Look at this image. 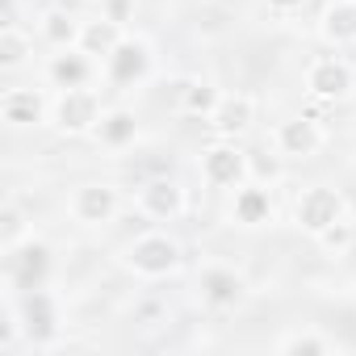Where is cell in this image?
<instances>
[{
  "mask_svg": "<svg viewBox=\"0 0 356 356\" xmlns=\"http://www.w3.org/2000/svg\"><path fill=\"white\" fill-rule=\"evenodd\" d=\"M343 214H348V210H343V193L331 189V185H310V189H302V197H298V206H293V222H298V231H306V235L327 231V227L339 222Z\"/></svg>",
  "mask_w": 356,
  "mask_h": 356,
  "instance_id": "obj_7",
  "label": "cell"
},
{
  "mask_svg": "<svg viewBox=\"0 0 356 356\" xmlns=\"http://www.w3.org/2000/svg\"><path fill=\"white\" fill-rule=\"evenodd\" d=\"M318 34L331 47H352L356 42V0H331V5L323 9Z\"/></svg>",
  "mask_w": 356,
  "mask_h": 356,
  "instance_id": "obj_18",
  "label": "cell"
},
{
  "mask_svg": "<svg viewBox=\"0 0 356 356\" xmlns=\"http://www.w3.org/2000/svg\"><path fill=\"white\" fill-rule=\"evenodd\" d=\"M218 101H222V92H218L210 80H181V109H185V113L210 118Z\"/></svg>",
  "mask_w": 356,
  "mask_h": 356,
  "instance_id": "obj_24",
  "label": "cell"
},
{
  "mask_svg": "<svg viewBox=\"0 0 356 356\" xmlns=\"http://www.w3.org/2000/svg\"><path fill=\"white\" fill-rule=\"evenodd\" d=\"M92 76H97V59L88 51H80V47H67V51L51 55V63H47V80L59 92L63 88H88Z\"/></svg>",
  "mask_w": 356,
  "mask_h": 356,
  "instance_id": "obj_15",
  "label": "cell"
},
{
  "mask_svg": "<svg viewBox=\"0 0 356 356\" xmlns=\"http://www.w3.org/2000/svg\"><path fill=\"white\" fill-rule=\"evenodd\" d=\"M264 5L273 13H298V9H306V0H264Z\"/></svg>",
  "mask_w": 356,
  "mask_h": 356,
  "instance_id": "obj_28",
  "label": "cell"
},
{
  "mask_svg": "<svg viewBox=\"0 0 356 356\" xmlns=\"http://www.w3.org/2000/svg\"><path fill=\"white\" fill-rule=\"evenodd\" d=\"M138 210L147 218H159V222H176L185 214V189L172 181V176H155L138 189Z\"/></svg>",
  "mask_w": 356,
  "mask_h": 356,
  "instance_id": "obj_13",
  "label": "cell"
},
{
  "mask_svg": "<svg viewBox=\"0 0 356 356\" xmlns=\"http://www.w3.org/2000/svg\"><path fill=\"white\" fill-rule=\"evenodd\" d=\"M151 72H155V51H151V42L138 38V34H126V38L113 47V55L105 59V80H109L113 88H138Z\"/></svg>",
  "mask_w": 356,
  "mask_h": 356,
  "instance_id": "obj_5",
  "label": "cell"
},
{
  "mask_svg": "<svg viewBox=\"0 0 356 356\" xmlns=\"http://www.w3.org/2000/svg\"><path fill=\"white\" fill-rule=\"evenodd\" d=\"M197 293L210 310H239L248 302V281L227 264H210L197 273Z\"/></svg>",
  "mask_w": 356,
  "mask_h": 356,
  "instance_id": "obj_10",
  "label": "cell"
},
{
  "mask_svg": "<svg viewBox=\"0 0 356 356\" xmlns=\"http://www.w3.org/2000/svg\"><path fill=\"white\" fill-rule=\"evenodd\" d=\"M202 176L210 189H239L252 181V155L235 138H218L202 151Z\"/></svg>",
  "mask_w": 356,
  "mask_h": 356,
  "instance_id": "obj_3",
  "label": "cell"
},
{
  "mask_svg": "<svg viewBox=\"0 0 356 356\" xmlns=\"http://www.w3.org/2000/svg\"><path fill=\"white\" fill-rule=\"evenodd\" d=\"M5 281L9 293H30V289H47L51 281V248L42 239H26L22 248L5 252Z\"/></svg>",
  "mask_w": 356,
  "mask_h": 356,
  "instance_id": "obj_2",
  "label": "cell"
},
{
  "mask_svg": "<svg viewBox=\"0 0 356 356\" xmlns=\"http://www.w3.org/2000/svg\"><path fill=\"white\" fill-rule=\"evenodd\" d=\"M30 55H34V38L17 22H5V30H0V67L17 72V67L30 63Z\"/></svg>",
  "mask_w": 356,
  "mask_h": 356,
  "instance_id": "obj_21",
  "label": "cell"
},
{
  "mask_svg": "<svg viewBox=\"0 0 356 356\" xmlns=\"http://www.w3.org/2000/svg\"><path fill=\"white\" fill-rule=\"evenodd\" d=\"M122 38H126V26H118V22H109V17L101 13V17L84 22V34H80V51H88L97 63H105Z\"/></svg>",
  "mask_w": 356,
  "mask_h": 356,
  "instance_id": "obj_19",
  "label": "cell"
},
{
  "mask_svg": "<svg viewBox=\"0 0 356 356\" xmlns=\"http://www.w3.org/2000/svg\"><path fill=\"white\" fill-rule=\"evenodd\" d=\"M352 88H356V76H352L348 59H339V55H318L306 67V92L314 101H348Z\"/></svg>",
  "mask_w": 356,
  "mask_h": 356,
  "instance_id": "obj_8",
  "label": "cell"
},
{
  "mask_svg": "<svg viewBox=\"0 0 356 356\" xmlns=\"http://www.w3.org/2000/svg\"><path fill=\"white\" fill-rule=\"evenodd\" d=\"M327 143V130L310 118V113H293L277 126V151L285 159H314Z\"/></svg>",
  "mask_w": 356,
  "mask_h": 356,
  "instance_id": "obj_11",
  "label": "cell"
},
{
  "mask_svg": "<svg viewBox=\"0 0 356 356\" xmlns=\"http://www.w3.org/2000/svg\"><path fill=\"white\" fill-rule=\"evenodd\" d=\"M105 105L92 88H63L51 105V126L67 138H80V134H92L97 122H101Z\"/></svg>",
  "mask_w": 356,
  "mask_h": 356,
  "instance_id": "obj_4",
  "label": "cell"
},
{
  "mask_svg": "<svg viewBox=\"0 0 356 356\" xmlns=\"http://www.w3.org/2000/svg\"><path fill=\"white\" fill-rule=\"evenodd\" d=\"M67 210H72V218H76L80 227H105V222L118 218V210H122V193H118L113 185L88 181V185H80V189L72 193Z\"/></svg>",
  "mask_w": 356,
  "mask_h": 356,
  "instance_id": "obj_9",
  "label": "cell"
},
{
  "mask_svg": "<svg viewBox=\"0 0 356 356\" xmlns=\"http://www.w3.org/2000/svg\"><path fill=\"white\" fill-rule=\"evenodd\" d=\"M17 314H22V331H26V343L34 348H55V335H59V306L47 289H30V293H17Z\"/></svg>",
  "mask_w": 356,
  "mask_h": 356,
  "instance_id": "obj_6",
  "label": "cell"
},
{
  "mask_svg": "<svg viewBox=\"0 0 356 356\" xmlns=\"http://www.w3.org/2000/svg\"><path fill=\"white\" fill-rule=\"evenodd\" d=\"M92 138L105 147V151H126V147H134L138 143V118H134V109H105L101 113V122H97V130H92Z\"/></svg>",
  "mask_w": 356,
  "mask_h": 356,
  "instance_id": "obj_17",
  "label": "cell"
},
{
  "mask_svg": "<svg viewBox=\"0 0 356 356\" xmlns=\"http://www.w3.org/2000/svg\"><path fill=\"white\" fill-rule=\"evenodd\" d=\"M277 352H285V356H327V352H335V339L323 335V331H289V335L277 339Z\"/></svg>",
  "mask_w": 356,
  "mask_h": 356,
  "instance_id": "obj_23",
  "label": "cell"
},
{
  "mask_svg": "<svg viewBox=\"0 0 356 356\" xmlns=\"http://www.w3.org/2000/svg\"><path fill=\"white\" fill-rule=\"evenodd\" d=\"M185 264V248L176 243L172 235L163 231H151V235H138L134 243L122 248V268L143 277V281H159V277H172L176 268Z\"/></svg>",
  "mask_w": 356,
  "mask_h": 356,
  "instance_id": "obj_1",
  "label": "cell"
},
{
  "mask_svg": "<svg viewBox=\"0 0 356 356\" xmlns=\"http://www.w3.org/2000/svg\"><path fill=\"white\" fill-rule=\"evenodd\" d=\"M252 176H256V181H277V176H281L277 155H268V159H256V155H252Z\"/></svg>",
  "mask_w": 356,
  "mask_h": 356,
  "instance_id": "obj_27",
  "label": "cell"
},
{
  "mask_svg": "<svg viewBox=\"0 0 356 356\" xmlns=\"http://www.w3.org/2000/svg\"><path fill=\"white\" fill-rule=\"evenodd\" d=\"M0 118L13 130H34V126L51 122V101L38 88H9L0 97Z\"/></svg>",
  "mask_w": 356,
  "mask_h": 356,
  "instance_id": "obj_12",
  "label": "cell"
},
{
  "mask_svg": "<svg viewBox=\"0 0 356 356\" xmlns=\"http://www.w3.org/2000/svg\"><path fill=\"white\" fill-rule=\"evenodd\" d=\"M101 13H105L109 22L126 26V22H130V13H134V0H101Z\"/></svg>",
  "mask_w": 356,
  "mask_h": 356,
  "instance_id": "obj_26",
  "label": "cell"
},
{
  "mask_svg": "<svg viewBox=\"0 0 356 356\" xmlns=\"http://www.w3.org/2000/svg\"><path fill=\"white\" fill-rule=\"evenodd\" d=\"M26 239H34V222H30V214L17 206V202H5L0 206V248H22Z\"/></svg>",
  "mask_w": 356,
  "mask_h": 356,
  "instance_id": "obj_22",
  "label": "cell"
},
{
  "mask_svg": "<svg viewBox=\"0 0 356 356\" xmlns=\"http://www.w3.org/2000/svg\"><path fill=\"white\" fill-rule=\"evenodd\" d=\"M231 222L248 227V231L268 227L273 222V193H268V185H260V181L239 185L235 197H231Z\"/></svg>",
  "mask_w": 356,
  "mask_h": 356,
  "instance_id": "obj_14",
  "label": "cell"
},
{
  "mask_svg": "<svg viewBox=\"0 0 356 356\" xmlns=\"http://www.w3.org/2000/svg\"><path fill=\"white\" fill-rule=\"evenodd\" d=\"M38 30H42V38H47L55 51H67V47H80L84 22H80V17H72L67 9H47V13L38 17Z\"/></svg>",
  "mask_w": 356,
  "mask_h": 356,
  "instance_id": "obj_20",
  "label": "cell"
},
{
  "mask_svg": "<svg viewBox=\"0 0 356 356\" xmlns=\"http://www.w3.org/2000/svg\"><path fill=\"white\" fill-rule=\"evenodd\" d=\"M314 239H318V248H323L327 256H348V252H352V243H356V222L343 214L339 222H331V227H327V231H318Z\"/></svg>",
  "mask_w": 356,
  "mask_h": 356,
  "instance_id": "obj_25",
  "label": "cell"
},
{
  "mask_svg": "<svg viewBox=\"0 0 356 356\" xmlns=\"http://www.w3.org/2000/svg\"><path fill=\"white\" fill-rule=\"evenodd\" d=\"M97 5H101V0H97Z\"/></svg>",
  "mask_w": 356,
  "mask_h": 356,
  "instance_id": "obj_29",
  "label": "cell"
},
{
  "mask_svg": "<svg viewBox=\"0 0 356 356\" xmlns=\"http://www.w3.org/2000/svg\"><path fill=\"white\" fill-rule=\"evenodd\" d=\"M252 122H256V101L248 92H222V101L210 113V126L218 138H239Z\"/></svg>",
  "mask_w": 356,
  "mask_h": 356,
  "instance_id": "obj_16",
  "label": "cell"
}]
</instances>
